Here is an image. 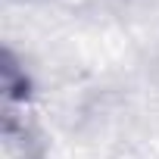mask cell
Masks as SVG:
<instances>
[{"label": "cell", "instance_id": "cell-1", "mask_svg": "<svg viewBox=\"0 0 159 159\" xmlns=\"http://www.w3.org/2000/svg\"><path fill=\"white\" fill-rule=\"evenodd\" d=\"M0 159H50V140L31 109H0Z\"/></svg>", "mask_w": 159, "mask_h": 159}, {"label": "cell", "instance_id": "cell-2", "mask_svg": "<svg viewBox=\"0 0 159 159\" xmlns=\"http://www.w3.org/2000/svg\"><path fill=\"white\" fill-rule=\"evenodd\" d=\"M38 97V81L25 62L10 44L0 53V109H31Z\"/></svg>", "mask_w": 159, "mask_h": 159}]
</instances>
